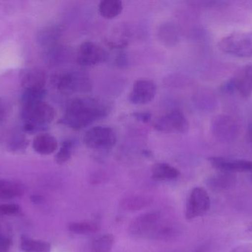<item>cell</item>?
I'll return each mask as SVG.
<instances>
[{
    "mask_svg": "<svg viewBox=\"0 0 252 252\" xmlns=\"http://www.w3.org/2000/svg\"><path fill=\"white\" fill-rule=\"evenodd\" d=\"M106 102L96 98H75L68 102L63 123L73 130H82L109 114Z\"/></svg>",
    "mask_w": 252,
    "mask_h": 252,
    "instance_id": "cell-1",
    "label": "cell"
},
{
    "mask_svg": "<svg viewBox=\"0 0 252 252\" xmlns=\"http://www.w3.org/2000/svg\"><path fill=\"white\" fill-rule=\"evenodd\" d=\"M130 234L140 238L167 239L175 235L172 227L165 226L158 213H148L133 219L129 226Z\"/></svg>",
    "mask_w": 252,
    "mask_h": 252,
    "instance_id": "cell-2",
    "label": "cell"
},
{
    "mask_svg": "<svg viewBox=\"0 0 252 252\" xmlns=\"http://www.w3.org/2000/svg\"><path fill=\"white\" fill-rule=\"evenodd\" d=\"M22 114L25 121L24 130L29 134L47 129V126L54 121L56 115L53 107L44 101L24 106Z\"/></svg>",
    "mask_w": 252,
    "mask_h": 252,
    "instance_id": "cell-3",
    "label": "cell"
},
{
    "mask_svg": "<svg viewBox=\"0 0 252 252\" xmlns=\"http://www.w3.org/2000/svg\"><path fill=\"white\" fill-rule=\"evenodd\" d=\"M219 47L223 53L235 57H252V32L236 31L225 36L219 42Z\"/></svg>",
    "mask_w": 252,
    "mask_h": 252,
    "instance_id": "cell-4",
    "label": "cell"
},
{
    "mask_svg": "<svg viewBox=\"0 0 252 252\" xmlns=\"http://www.w3.org/2000/svg\"><path fill=\"white\" fill-rule=\"evenodd\" d=\"M211 132L213 136L220 142H233L241 134V123L232 115L220 114L213 118Z\"/></svg>",
    "mask_w": 252,
    "mask_h": 252,
    "instance_id": "cell-5",
    "label": "cell"
},
{
    "mask_svg": "<svg viewBox=\"0 0 252 252\" xmlns=\"http://www.w3.org/2000/svg\"><path fill=\"white\" fill-rule=\"evenodd\" d=\"M84 142L90 149L109 150L116 144L117 136L111 127L94 126L85 133Z\"/></svg>",
    "mask_w": 252,
    "mask_h": 252,
    "instance_id": "cell-6",
    "label": "cell"
},
{
    "mask_svg": "<svg viewBox=\"0 0 252 252\" xmlns=\"http://www.w3.org/2000/svg\"><path fill=\"white\" fill-rule=\"evenodd\" d=\"M55 86L63 93L88 92L92 90L91 81L88 75L80 72H66L54 78Z\"/></svg>",
    "mask_w": 252,
    "mask_h": 252,
    "instance_id": "cell-7",
    "label": "cell"
},
{
    "mask_svg": "<svg viewBox=\"0 0 252 252\" xmlns=\"http://www.w3.org/2000/svg\"><path fill=\"white\" fill-rule=\"evenodd\" d=\"M221 90L223 93H238L242 97H250L252 95V64L241 68L233 78L223 84Z\"/></svg>",
    "mask_w": 252,
    "mask_h": 252,
    "instance_id": "cell-8",
    "label": "cell"
},
{
    "mask_svg": "<svg viewBox=\"0 0 252 252\" xmlns=\"http://www.w3.org/2000/svg\"><path fill=\"white\" fill-rule=\"evenodd\" d=\"M211 205L210 195L205 189L195 187L191 191L187 203L185 216L188 220H192L204 216Z\"/></svg>",
    "mask_w": 252,
    "mask_h": 252,
    "instance_id": "cell-9",
    "label": "cell"
},
{
    "mask_svg": "<svg viewBox=\"0 0 252 252\" xmlns=\"http://www.w3.org/2000/svg\"><path fill=\"white\" fill-rule=\"evenodd\" d=\"M157 131L164 133H185L189 130V121L179 110H173L162 115L154 124Z\"/></svg>",
    "mask_w": 252,
    "mask_h": 252,
    "instance_id": "cell-10",
    "label": "cell"
},
{
    "mask_svg": "<svg viewBox=\"0 0 252 252\" xmlns=\"http://www.w3.org/2000/svg\"><path fill=\"white\" fill-rule=\"evenodd\" d=\"M106 50L93 41H85L80 45L77 53L78 65L84 67L95 66L109 59Z\"/></svg>",
    "mask_w": 252,
    "mask_h": 252,
    "instance_id": "cell-11",
    "label": "cell"
},
{
    "mask_svg": "<svg viewBox=\"0 0 252 252\" xmlns=\"http://www.w3.org/2000/svg\"><path fill=\"white\" fill-rule=\"evenodd\" d=\"M157 93V86L149 79L136 80L131 91L129 93L130 103L135 105H143L154 100Z\"/></svg>",
    "mask_w": 252,
    "mask_h": 252,
    "instance_id": "cell-12",
    "label": "cell"
},
{
    "mask_svg": "<svg viewBox=\"0 0 252 252\" xmlns=\"http://www.w3.org/2000/svg\"><path fill=\"white\" fill-rule=\"evenodd\" d=\"M212 167L221 173H252V161L244 159H232L223 157H212L209 158Z\"/></svg>",
    "mask_w": 252,
    "mask_h": 252,
    "instance_id": "cell-13",
    "label": "cell"
},
{
    "mask_svg": "<svg viewBox=\"0 0 252 252\" xmlns=\"http://www.w3.org/2000/svg\"><path fill=\"white\" fill-rule=\"evenodd\" d=\"M46 81L45 73L36 68L24 71L21 75V82L24 89H44Z\"/></svg>",
    "mask_w": 252,
    "mask_h": 252,
    "instance_id": "cell-14",
    "label": "cell"
},
{
    "mask_svg": "<svg viewBox=\"0 0 252 252\" xmlns=\"http://www.w3.org/2000/svg\"><path fill=\"white\" fill-rule=\"evenodd\" d=\"M59 147L57 140L49 133H41L34 138L32 148L37 153L48 155L56 152Z\"/></svg>",
    "mask_w": 252,
    "mask_h": 252,
    "instance_id": "cell-15",
    "label": "cell"
},
{
    "mask_svg": "<svg viewBox=\"0 0 252 252\" xmlns=\"http://www.w3.org/2000/svg\"><path fill=\"white\" fill-rule=\"evenodd\" d=\"M25 188L22 183L11 180H0V199L10 200L24 195Z\"/></svg>",
    "mask_w": 252,
    "mask_h": 252,
    "instance_id": "cell-16",
    "label": "cell"
},
{
    "mask_svg": "<svg viewBox=\"0 0 252 252\" xmlns=\"http://www.w3.org/2000/svg\"><path fill=\"white\" fill-rule=\"evenodd\" d=\"M180 173L177 169L165 163H158L152 168V178L157 180H170L179 177Z\"/></svg>",
    "mask_w": 252,
    "mask_h": 252,
    "instance_id": "cell-17",
    "label": "cell"
},
{
    "mask_svg": "<svg viewBox=\"0 0 252 252\" xmlns=\"http://www.w3.org/2000/svg\"><path fill=\"white\" fill-rule=\"evenodd\" d=\"M124 4L120 0H104L100 1L98 10L100 16L105 19H112L122 13Z\"/></svg>",
    "mask_w": 252,
    "mask_h": 252,
    "instance_id": "cell-18",
    "label": "cell"
},
{
    "mask_svg": "<svg viewBox=\"0 0 252 252\" xmlns=\"http://www.w3.org/2000/svg\"><path fill=\"white\" fill-rule=\"evenodd\" d=\"M20 247L25 252H49L51 250V246L49 243L25 237L22 238Z\"/></svg>",
    "mask_w": 252,
    "mask_h": 252,
    "instance_id": "cell-19",
    "label": "cell"
},
{
    "mask_svg": "<svg viewBox=\"0 0 252 252\" xmlns=\"http://www.w3.org/2000/svg\"><path fill=\"white\" fill-rule=\"evenodd\" d=\"M46 94H47V92H46L45 88L24 89L23 93L21 96L22 107L44 101Z\"/></svg>",
    "mask_w": 252,
    "mask_h": 252,
    "instance_id": "cell-20",
    "label": "cell"
},
{
    "mask_svg": "<svg viewBox=\"0 0 252 252\" xmlns=\"http://www.w3.org/2000/svg\"><path fill=\"white\" fill-rule=\"evenodd\" d=\"M151 199L142 196H132L124 198L121 202V206L127 211H137L151 205Z\"/></svg>",
    "mask_w": 252,
    "mask_h": 252,
    "instance_id": "cell-21",
    "label": "cell"
},
{
    "mask_svg": "<svg viewBox=\"0 0 252 252\" xmlns=\"http://www.w3.org/2000/svg\"><path fill=\"white\" fill-rule=\"evenodd\" d=\"M68 229L73 233L85 235L98 232L100 226L94 221L75 222L69 224Z\"/></svg>",
    "mask_w": 252,
    "mask_h": 252,
    "instance_id": "cell-22",
    "label": "cell"
},
{
    "mask_svg": "<svg viewBox=\"0 0 252 252\" xmlns=\"http://www.w3.org/2000/svg\"><path fill=\"white\" fill-rule=\"evenodd\" d=\"M115 243V238L111 234H106L93 241L91 252H110Z\"/></svg>",
    "mask_w": 252,
    "mask_h": 252,
    "instance_id": "cell-23",
    "label": "cell"
},
{
    "mask_svg": "<svg viewBox=\"0 0 252 252\" xmlns=\"http://www.w3.org/2000/svg\"><path fill=\"white\" fill-rule=\"evenodd\" d=\"M73 143L72 141H65L62 143L60 149L55 157L56 162L59 164H63L67 162L72 156Z\"/></svg>",
    "mask_w": 252,
    "mask_h": 252,
    "instance_id": "cell-24",
    "label": "cell"
},
{
    "mask_svg": "<svg viewBox=\"0 0 252 252\" xmlns=\"http://www.w3.org/2000/svg\"><path fill=\"white\" fill-rule=\"evenodd\" d=\"M28 140L22 136H17V137L11 141L10 143V150L14 152L23 151L28 146Z\"/></svg>",
    "mask_w": 252,
    "mask_h": 252,
    "instance_id": "cell-25",
    "label": "cell"
},
{
    "mask_svg": "<svg viewBox=\"0 0 252 252\" xmlns=\"http://www.w3.org/2000/svg\"><path fill=\"white\" fill-rule=\"evenodd\" d=\"M11 245V238L4 232L0 225V252H8Z\"/></svg>",
    "mask_w": 252,
    "mask_h": 252,
    "instance_id": "cell-26",
    "label": "cell"
},
{
    "mask_svg": "<svg viewBox=\"0 0 252 252\" xmlns=\"http://www.w3.org/2000/svg\"><path fill=\"white\" fill-rule=\"evenodd\" d=\"M20 208L16 204H0V216H13L19 213Z\"/></svg>",
    "mask_w": 252,
    "mask_h": 252,
    "instance_id": "cell-27",
    "label": "cell"
},
{
    "mask_svg": "<svg viewBox=\"0 0 252 252\" xmlns=\"http://www.w3.org/2000/svg\"><path fill=\"white\" fill-rule=\"evenodd\" d=\"M57 29H55V28H47V29L44 30L41 34H40V41H42V42L47 43H51L53 42V41H54L56 38V36L58 35Z\"/></svg>",
    "mask_w": 252,
    "mask_h": 252,
    "instance_id": "cell-28",
    "label": "cell"
},
{
    "mask_svg": "<svg viewBox=\"0 0 252 252\" xmlns=\"http://www.w3.org/2000/svg\"><path fill=\"white\" fill-rule=\"evenodd\" d=\"M10 112V105L7 101L0 98V124L4 121Z\"/></svg>",
    "mask_w": 252,
    "mask_h": 252,
    "instance_id": "cell-29",
    "label": "cell"
},
{
    "mask_svg": "<svg viewBox=\"0 0 252 252\" xmlns=\"http://www.w3.org/2000/svg\"><path fill=\"white\" fill-rule=\"evenodd\" d=\"M133 116L138 121H142L143 123H148L151 120V114L148 112H135L133 114Z\"/></svg>",
    "mask_w": 252,
    "mask_h": 252,
    "instance_id": "cell-30",
    "label": "cell"
},
{
    "mask_svg": "<svg viewBox=\"0 0 252 252\" xmlns=\"http://www.w3.org/2000/svg\"><path fill=\"white\" fill-rule=\"evenodd\" d=\"M229 252H252V243H247V244H241V245L235 247Z\"/></svg>",
    "mask_w": 252,
    "mask_h": 252,
    "instance_id": "cell-31",
    "label": "cell"
},
{
    "mask_svg": "<svg viewBox=\"0 0 252 252\" xmlns=\"http://www.w3.org/2000/svg\"><path fill=\"white\" fill-rule=\"evenodd\" d=\"M246 139L249 144L252 146V121L249 124L247 127V133H246Z\"/></svg>",
    "mask_w": 252,
    "mask_h": 252,
    "instance_id": "cell-32",
    "label": "cell"
},
{
    "mask_svg": "<svg viewBox=\"0 0 252 252\" xmlns=\"http://www.w3.org/2000/svg\"><path fill=\"white\" fill-rule=\"evenodd\" d=\"M42 200L43 198H41V196H39V195H32V196L31 197V201H32L34 204H39V203L42 201Z\"/></svg>",
    "mask_w": 252,
    "mask_h": 252,
    "instance_id": "cell-33",
    "label": "cell"
}]
</instances>
